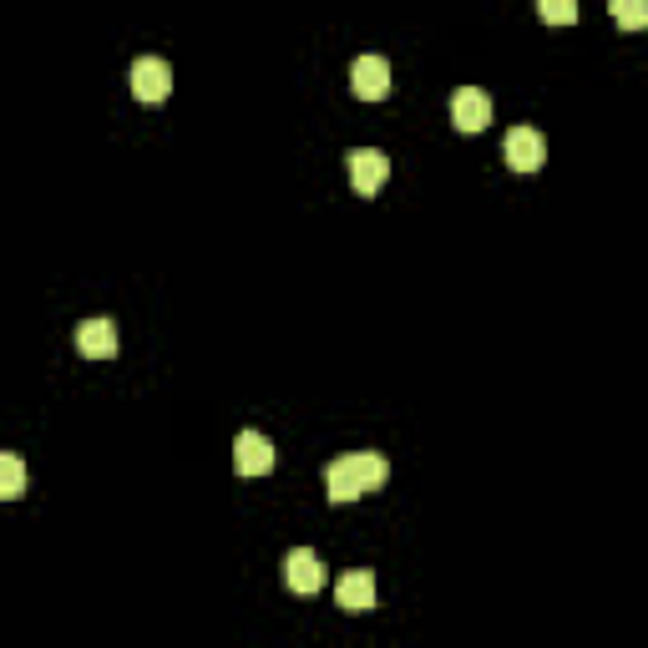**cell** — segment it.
I'll return each instance as SVG.
<instances>
[{
  "label": "cell",
  "instance_id": "6da1fadb",
  "mask_svg": "<svg viewBox=\"0 0 648 648\" xmlns=\"http://www.w3.org/2000/svg\"><path fill=\"white\" fill-rule=\"evenodd\" d=\"M390 477V461L376 451H355V456H340V461H330L325 467V491H330L335 507H345V501H360L370 497V491H380Z\"/></svg>",
  "mask_w": 648,
  "mask_h": 648
},
{
  "label": "cell",
  "instance_id": "7a4b0ae2",
  "mask_svg": "<svg viewBox=\"0 0 648 648\" xmlns=\"http://www.w3.org/2000/svg\"><path fill=\"white\" fill-rule=\"evenodd\" d=\"M345 162H350V188L360 198H376L380 188H386L390 162H386V152H380V148H355Z\"/></svg>",
  "mask_w": 648,
  "mask_h": 648
},
{
  "label": "cell",
  "instance_id": "3957f363",
  "mask_svg": "<svg viewBox=\"0 0 648 648\" xmlns=\"http://www.w3.org/2000/svg\"><path fill=\"white\" fill-rule=\"evenodd\" d=\"M451 122H456V132H487L491 127V97L481 87H456L451 91Z\"/></svg>",
  "mask_w": 648,
  "mask_h": 648
},
{
  "label": "cell",
  "instance_id": "277c9868",
  "mask_svg": "<svg viewBox=\"0 0 648 648\" xmlns=\"http://www.w3.org/2000/svg\"><path fill=\"white\" fill-rule=\"evenodd\" d=\"M233 471H239V477H269V471H273L269 436H259V431H239V436H233Z\"/></svg>",
  "mask_w": 648,
  "mask_h": 648
},
{
  "label": "cell",
  "instance_id": "5b68a950",
  "mask_svg": "<svg viewBox=\"0 0 648 648\" xmlns=\"http://www.w3.org/2000/svg\"><path fill=\"white\" fill-rule=\"evenodd\" d=\"M350 91L360 102H386L390 97V61L386 57H360L350 67Z\"/></svg>",
  "mask_w": 648,
  "mask_h": 648
},
{
  "label": "cell",
  "instance_id": "8992f818",
  "mask_svg": "<svg viewBox=\"0 0 648 648\" xmlns=\"http://www.w3.org/2000/svg\"><path fill=\"white\" fill-rule=\"evenodd\" d=\"M501 152H507V168L512 172H537L547 162V142H542V132H532V127H512L507 142H501Z\"/></svg>",
  "mask_w": 648,
  "mask_h": 648
},
{
  "label": "cell",
  "instance_id": "52a82bcc",
  "mask_svg": "<svg viewBox=\"0 0 648 648\" xmlns=\"http://www.w3.org/2000/svg\"><path fill=\"white\" fill-rule=\"evenodd\" d=\"M285 588L299 592V598H315V592L325 588V562H319L309 547H295L285 558Z\"/></svg>",
  "mask_w": 648,
  "mask_h": 648
},
{
  "label": "cell",
  "instance_id": "ba28073f",
  "mask_svg": "<svg viewBox=\"0 0 648 648\" xmlns=\"http://www.w3.org/2000/svg\"><path fill=\"white\" fill-rule=\"evenodd\" d=\"M172 91V67L162 57H142L132 67V97L137 102H168Z\"/></svg>",
  "mask_w": 648,
  "mask_h": 648
},
{
  "label": "cell",
  "instance_id": "9c48e42d",
  "mask_svg": "<svg viewBox=\"0 0 648 648\" xmlns=\"http://www.w3.org/2000/svg\"><path fill=\"white\" fill-rule=\"evenodd\" d=\"M335 604H340L345 614H370V608H376V578H370V568L345 572V578L335 582Z\"/></svg>",
  "mask_w": 648,
  "mask_h": 648
},
{
  "label": "cell",
  "instance_id": "30bf717a",
  "mask_svg": "<svg viewBox=\"0 0 648 648\" xmlns=\"http://www.w3.org/2000/svg\"><path fill=\"white\" fill-rule=\"evenodd\" d=\"M77 350L87 355V360H112L117 355V325L112 319H87V325H77Z\"/></svg>",
  "mask_w": 648,
  "mask_h": 648
},
{
  "label": "cell",
  "instance_id": "8fae6325",
  "mask_svg": "<svg viewBox=\"0 0 648 648\" xmlns=\"http://www.w3.org/2000/svg\"><path fill=\"white\" fill-rule=\"evenodd\" d=\"M21 491H26V461L16 451H6V456H0V497L16 501Z\"/></svg>",
  "mask_w": 648,
  "mask_h": 648
},
{
  "label": "cell",
  "instance_id": "7c38bea8",
  "mask_svg": "<svg viewBox=\"0 0 648 648\" xmlns=\"http://www.w3.org/2000/svg\"><path fill=\"white\" fill-rule=\"evenodd\" d=\"M614 21L624 31H648V0H614Z\"/></svg>",
  "mask_w": 648,
  "mask_h": 648
},
{
  "label": "cell",
  "instance_id": "4fadbf2b",
  "mask_svg": "<svg viewBox=\"0 0 648 648\" xmlns=\"http://www.w3.org/2000/svg\"><path fill=\"white\" fill-rule=\"evenodd\" d=\"M537 16L547 26H572L578 21V0H537Z\"/></svg>",
  "mask_w": 648,
  "mask_h": 648
}]
</instances>
